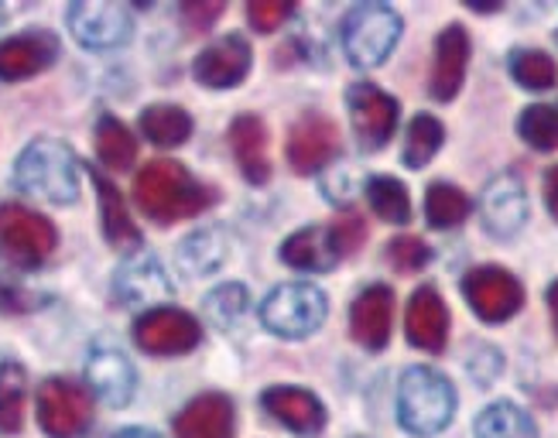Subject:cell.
<instances>
[{
	"instance_id": "obj_1",
	"label": "cell",
	"mask_w": 558,
	"mask_h": 438,
	"mask_svg": "<svg viewBox=\"0 0 558 438\" xmlns=\"http://www.w3.org/2000/svg\"><path fill=\"white\" fill-rule=\"evenodd\" d=\"M134 203L158 227H172L179 219H192L216 203V192L203 185L179 161H148L134 175Z\"/></svg>"
},
{
	"instance_id": "obj_2",
	"label": "cell",
	"mask_w": 558,
	"mask_h": 438,
	"mask_svg": "<svg viewBox=\"0 0 558 438\" xmlns=\"http://www.w3.org/2000/svg\"><path fill=\"white\" fill-rule=\"evenodd\" d=\"M21 192L52 206H72L80 199V161L62 141H32L14 165Z\"/></svg>"
},
{
	"instance_id": "obj_3",
	"label": "cell",
	"mask_w": 558,
	"mask_h": 438,
	"mask_svg": "<svg viewBox=\"0 0 558 438\" xmlns=\"http://www.w3.org/2000/svg\"><path fill=\"white\" fill-rule=\"evenodd\" d=\"M456 415V391L446 374L411 367L398 387V422L411 435H439Z\"/></svg>"
},
{
	"instance_id": "obj_4",
	"label": "cell",
	"mask_w": 558,
	"mask_h": 438,
	"mask_svg": "<svg viewBox=\"0 0 558 438\" xmlns=\"http://www.w3.org/2000/svg\"><path fill=\"white\" fill-rule=\"evenodd\" d=\"M329 302L315 284L295 281L275 288L260 305V323L281 339H305L326 323Z\"/></svg>"
},
{
	"instance_id": "obj_5",
	"label": "cell",
	"mask_w": 558,
	"mask_h": 438,
	"mask_svg": "<svg viewBox=\"0 0 558 438\" xmlns=\"http://www.w3.org/2000/svg\"><path fill=\"white\" fill-rule=\"evenodd\" d=\"M401 38V17L387 4H356L343 21L347 59L356 69H374L395 52Z\"/></svg>"
},
{
	"instance_id": "obj_6",
	"label": "cell",
	"mask_w": 558,
	"mask_h": 438,
	"mask_svg": "<svg viewBox=\"0 0 558 438\" xmlns=\"http://www.w3.org/2000/svg\"><path fill=\"white\" fill-rule=\"evenodd\" d=\"M59 233L52 219L21 206L4 203L0 206V251H4L17 267H38L52 257Z\"/></svg>"
},
{
	"instance_id": "obj_7",
	"label": "cell",
	"mask_w": 558,
	"mask_h": 438,
	"mask_svg": "<svg viewBox=\"0 0 558 438\" xmlns=\"http://www.w3.org/2000/svg\"><path fill=\"white\" fill-rule=\"evenodd\" d=\"M38 425L48 438H83L93 425L89 391L69 377H48L38 387Z\"/></svg>"
},
{
	"instance_id": "obj_8",
	"label": "cell",
	"mask_w": 558,
	"mask_h": 438,
	"mask_svg": "<svg viewBox=\"0 0 558 438\" xmlns=\"http://www.w3.org/2000/svg\"><path fill=\"white\" fill-rule=\"evenodd\" d=\"M463 295L483 323H507L524 305L521 281L504 267L483 264L463 278Z\"/></svg>"
},
{
	"instance_id": "obj_9",
	"label": "cell",
	"mask_w": 558,
	"mask_h": 438,
	"mask_svg": "<svg viewBox=\"0 0 558 438\" xmlns=\"http://www.w3.org/2000/svg\"><path fill=\"white\" fill-rule=\"evenodd\" d=\"M203 339L199 323L182 308H148L134 323V343L151 356H179L196 350Z\"/></svg>"
},
{
	"instance_id": "obj_10",
	"label": "cell",
	"mask_w": 558,
	"mask_h": 438,
	"mask_svg": "<svg viewBox=\"0 0 558 438\" xmlns=\"http://www.w3.org/2000/svg\"><path fill=\"white\" fill-rule=\"evenodd\" d=\"M347 104H350V120H353V131L363 144V151H380L398 127L395 96H387L384 89L371 83H356L347 93Z\"/></svg>"
},
{
	"instance_id": "obj_11",
	"label": "cell",
	"mask_w": 558,
	"mask_h": 438,
	"mask_svg": "<svg viewBox=\"0 0 558 438\" xmlns=\"http://www.w3.org/2000/svg\"><path fill=\"white\" fill-rule=\"evenodd\" d=\"M69 32L83 48H120L134 35V17L120 4H72L69 14Z\"/></svg>"
},
{
	"instance_id": "obj_12",
	"label": "cell",
	"mask_w": 558,
	"mask_h": 438,
	"mask_svg": "<svg viewBox=\"0 0 558 438\" xmlns=\"http://www.w3.org/2000/svg\"><path fill=\"white\" fill-rule=\"evenodd\" d=\"M172 291L175 288L168 281L161 260L148 251L128 257L113 275V295L124 305H158L172 299Z\"/></svg>"
},
{
	"instance_id": "obj_13",
	"label": "cell",
	"mask_w": 558,
	"mask_h": 438,
	"mask_svg": "<svg viewBox=\"0 0 558 438\" xmlns=\"http://www.w3.org/2000/svg\"><path fill=\"white\" fill-rule=\"evenodd\" d=\"M339 151V131L332 120L312 113L302 117L295 127L288 131V161L299 175H315L319 168H326Z\"/></svg>"
},
{
	"instance_id": "obj_14",
	"label": "cell",
	"mask_w": 558,
	"mask_h": 438,
	"mask_svg": "<svg viewBox=\"0 0 558 438\" xmlns=\"http://www.w3.org/2000/svg\"><path fill=\"white\" fill-rule=\"evenodd\" d=\"M251 45L240 35L216 38L209 48H203L196 65H192V76H196L206 89H230L236 83L247 80L251 72Z\"/></svg>"
},
{
	"instance_id": "obj_15",
	"label": "cell",
	"mask_w": 558,
	"mask_h": 438,
	"mask_svg": "<svg viewBox=\"0 0 558 438\" xmlns=\"http://www.w3.org/2000/svg\"><path fill=\"white\" fill-rule=\"evenodd\" d=\"M59 59V38L52 32L32 28L24 35L4 38L0 41V80L4 83H17L38 76L48 65Z\"/></svg>"
},
{
	"instance_id": "obj_16",
	"label": "cell",
	"mask_w": 558,
	"mask_h": 438,
	"mask_svg": "<svg viewBox=\"0 0 558 438\" xmlns=\"http://www.w3.org/2000/svg\"><path fill=\"white\" fill-rule=\"evenodd\" d=\"M466 62H470V35L463 24H449V28L435 38V62H432V80H428V93L439 104L456 100V93L463 89Z\"/></svg>"
},
{
	"instance_id": "obj_17",
	"label": "cell",
	"mask_w": 558,
	"mask_h": 438,
	"mask_svg": "<svg viewBox=\"0 0 558 438\" xmlns=\"http://www.w3.org/2000/svg\"><path fill=\"white\" fill-rule=\"evenodd\" d=\"M395 326V291L371 284L350 308V332L363 350H384Z\"/></svg>"
},
{
	"instance_id": "obj_18",
	"label": "cell",
	"mask_w": 558,
	"mask_h": 438,
	"mask_svg": "<svg viewBox=\"0 0 558 438\" xmlns=\"http://www.w3.org/2000/svg\"><path fill=\"white\" fill-rule=\"evenodd\" d=\"M483 227L487 233H494L497 240H511L521 233L524 219H527V196H524V185L514 175H500L487 185L483 192Z\"/></svg>"
},
{
	"instance_id": "obj_19",
	"label": "cell",
	"mask_w": 558,
	"mask_h": 438,
	"mask_svg": "<svg viewBox=\"0 0 558 438\" xmlns=\"http://www.w3.org/2000/svg\"><path fill=\"white\" fill-rule=\"evenodd\" d=\"M404 329H408V343L418 346L425 353H442L446 339H449V308L442 295L435 288H418L408 302L404 315Z\"/></svg>"
},
{
	"instance_id": "obj_20",
	"label": "cell",
	"mask_w": 558,
	"mask_h": 438,
	"mask_svg": "<svg viewBox=\"0 0 558 438\" xmlns=\"http://www.w3.org/2000/svg\"><path fill=\"white\" fill-rule=\"evenodd\" d=\"M86 380L93 387V394L100 398L104 404H110V407L131 404L134 387H137V374L131 367V360L120 350H110V346H100V350L89 353Z\"/></svg>"
},
{
	"instance_id": "obj_21",
	"label": "cell",
	"mask_w": 558,
	"mask_h": 438,
	"mask_svg": "<svg viewBox=\"0 0 558 438\" xmlns=\"http://www.w3.org/2000/svg\"><path fill=\"white\" fill-rule=\"evenodd\" d=\"M236 415L227 394L192 398L175 418V438H233Z\"/></svg>"
},
{
	"instance_id": "obj_22",
	"label": "cell",
	"mask_w": 558,
	"mask_h": 438,
	"mask_svg": "<svg viewBox=\"0 0 558 438\" xmlns=\"http://www.w3.org/2000/svg\"><path fill=\"white\" fill-rule=\"evenodd\" d=\"M260 404L278 425L299 431V435H312L326 425L323 401L308 391H302V387H271V391H264Z\"/></svg>"
},
{
	"instance_id": "obj_23",
	"label": "cell",
	"mask_w": 558,
	"mask_h": 438,
	"mask_svg": "<svg viewBox=\"0 0 558 438\" xmlns=\"http://www.w3.org/2000/svg\"><path fill=\"white\" fill-rule=\"evenodd\" d=\"M230 151L240 165V172L251 185H264L271 179L268 161V127L260 124V117L244 113L230 124Z\"/></svg>"
},
{
	"instance_id": "obj_24",
	"label": "cell",
	"mask_w": 558,
	"mask_h": 438,
	"mask_svg": "<svg viewBox=\"0 0 558 438\" xmlns=\"http://www.w3.org/2000/svg\"><path fill=\"white\" fill-rule=\"evenodd\" d=\"M343 251H339L332 227H305L281 243V260L295 271H332Z\"/></svg>"
},
{
	"instance_id": "obj_25",
	"label": "cell",
	"mask_w": 558,
	"mask_h": 438,
	"mask_svg": "<svg viewBox=\"0 0 558 438\" xmlns=\"http://www.w3.org/2000/svg\"><path fill=\"white\" fill-rule=\"evenodd\" d=\"M93 185H96V196H100V223H104L107 243L117 251H137L141 247V230L131 219L120 188L100 172H93Z\"/></svg>"
},
{
	"instance_id": "obj_26",
	"label": "cell",
	"mask_w": 558,
	"mask_h": 438,
	"mask_svg": "<svg viewBox=\"0 0 558 438\" xmlns=\"http://www.w3.org/2000/svg\"><path fill=\"white\" fill-rule=\"evenodd\" d=\"M227 257H230V240L223 230H196L179 247V264L192 278H206L213 271H220Z\"/></svg>"
},
{
	"instance_id": "obj_27",
	"label": "cell",
	"mask_w": 558,
	"mask_h": 438,
	"mask_svg": "<svg viewBox=\"0 0 558 438\" xmlns=\"http://www.w3.org/2000/svg\"><path fill=\"white\" fill-rule=\"evenodd\" d=\"M141 134L158 148H179L192 137V117L175 104H155L141 113Z\"/></svg>"
},
{
	"instance_id": "obj_28",
	"label": "cell",
	"mask_w": 558,
	"mask_h": 438,
	"mask_svg": "<svg viewBox=\"0 0 558 438\" xmlns=\"http://www.w3.org/2000/svg\"><path fill=\"white\" fill-rule=\"evenodd\" d=\"M96 155L113 172H128L137 161V141L113 113H104L96 120Z\"/></svg>"
},
{
	"instance_id": "obj_29",
	"label": "cell",
	"mask_w": 558,
	"mask_h": 438,
	"mask_svg": "<svg viewBox=\"0 0 558 438\" xmlns=\"http://www.w3.org/2000/svg\"><path fill=\"white\" fill-rule=\"evenodd\" d=\"M476 438H538V428L531 415L511 401H497L480 411L476 418Z\"/></svg>"
},
{
	"instance_id": "obj_30",
	"label": "cell",
	"mask_w": 558,
	"mask_h": 438,
	"mask_svg": "<svg viewBox=\"0 0 558 438\" xmlns=\"http://www.w3.org/2000/svg\"><path fill=\"white\" fill-rule=\"evenodd\" d=\"M24 394H28V374L21 363H0V431L14 435L24 425Z\"/></svg>"
},
{
	"instance_id": "obj_31",
	"label": "cell",
	"mask_w": 558,
	"mask_h": 438,
	"mask_svg": "<svg viewBox=\"0 0 558 438\" xmlns=\"http://www.w3.org/2000/svg\"><path fill=\"white\" fill-rule=\"evenodd\" d=\"M470 216V196L449 182H435L425 192V219L435 230H452Z\"/></svg>"
},
{
	"instance_id": "obj_32",
	"label": "cell",
	"mask_w": 558,
	"mask_h": 438,
	"mask_svg": "<svg viewBox=\"0 0 558 438\" xmlns=\"http://www.w3.org/2000/svg\"><path fill=\"white\" fill-rule=\"evenodd\" d=\"M446 141V127L435 120L432 113H418L408 124V137H404V165L408 168H425L435 155H439Z\"/></svg>"
},
{
	"instance_id": "obj_33",
	"label": "cell",
	"mask_w": 558,
	"mask_h": 438,
	"mask_svg": "<svg viewBox=\"0 0 558 438\" xmlns=\"http://www.w3.org/2000/svg\"><path fill=\"white\" fill-rule=\"evenodd\" d=\"M367 203L384 219V223H408V219H411L408 188L391 175H374L367 182Z\"/></svg>"
},
{
	"instance_id": "obj_34",
	"label": "cell",
	"mask_w": 558,
	"mask_h": 438,
	"mask_svg": "<svg viewBox=\"0 0 558 438\" xmlns=\"http://www.w3.org/2000/svg\"><path fill=\"white\" fill-rule=\"evenodd\" d=\"M511 76L518 80V86L542 93L551 89L558 83V65L548 52H538V48H521V52L511 56Z\"/></svg>"
},
{
	"instance_id": "obj_35",
	"label": "cell",
	"mask_w": 558,
	"mask_h": 438,
	"mask_svg": "<svg viewBox=\"0 0 558 438\" xmlns=\"http://www.w3.org/2000/svg\"><path fill=\"white\" fill-rule=\"evenodd\" d=\"M518 134L535 151H555L558 148V110L545 104L527 107L518 120Z\"/></svg>"
},
{
	"instance_id": "obj_36",
	"label": "cell",
	"mask_w": 558,
	"mask_h": 438,
	"mask_svg": "<svg viewBox=\"0 0 558 438\" xmlns=\"http://www.w3.org/2000/svg\"><path fill=\"white\" fill-rule=\"evenodd\" d=\"M206 315L216 326H233L247 312V288L244 284H220L206 295Z\"/></svg>"
},
{
	"instance_id": "obj_37",
	"label": "cell",
	"mask_w": 558,
	"mask_h": 438,
	"mask_svg": "<svg viewBox=\"0 0 558 438\" xmlns=\"http://www.w3.org/2000/svg\"><path fill=\"white\" fill-rule=\"evenodd\" d=\"M432 260V251L425 247V240L418 236H395L387 243V264L401 275H415Z\"/></svg>"
},
{
	"instance_id": "obj_38",
	"label": "cell",
	"mask_w": 558,
	"mask_h": 438,
	"mask_svg": "<svg viewBox=\"0 0 558 438\" xmlns=\"http://www.w3.org/2000/svg\"><path fill=\"white\" fill-rule=\"evenodd\" d=\"M291 11H295V8H291L288 0H254V4L247 8V21H251L254 32L271 35L291 17Z\"/></svg>"
},
{
	"instance_id": "obj_39",
	"label": "cell",
	"mask_w": 558,
	"mask_h": 438,
	"mask_svg": "<svg viewBox=\"0 0 558 438\" xmlns=\"http://www.w3.org/2000/svg\"><path fill=\"white\" fill-rule=\"evenodd\" d=\"M332 233H336V243H339V251H343V257L347 254H356L360 251V243H363V236H367V223L356 216V212H350V216H339L336 223H332Z\"/></svg>"
},
{
	"instance_id": "obj_40",
	"label": "cell",
	"mask_w": 558,
	"mask_h": 438,
	"mask_svg": "<svg viewBox=\"0 0 558 438\" xmlns=\"http://www.w3.org/2000/svg\"><path fill=\"white\" fill-rule=\"evenodd\" d=\"M0 308H4V312H32V308H38V299L28 295L24 288L0 281Z\"/></svg>"
},
{
	"instance_id": "obj_41",
	"label": "cell",
	"mask_w": 558,
	"mask_h": 438,
	"mask_svg": "<svg viewBox=\"0 0 558 438\" xmlns=\"http://www.w3.org/2000/svg\"><path fill=\"white\" fill-rule=\"evenodd\" d=\"M223 14V4H185L182 8V17L189 21V28L192 32H203L209 28V24Z\"/></svg>"
},
{
	"instance_id": "obj_42",
	"label": "cell",
	"mask_w": 558,
	"mask_h": 438,
	"mask_svg": "<svg viewBox=\"0 0 558 438\" xmlns=\"http://www.w3.org/2000/svg\"><path fill=\"white\" fill-rule=\"evenodd\" d=\"M545 203H548L551 216L558 219V165L548 168V175H545Z\"/></svg>"
},
{
	"instance_id": "obj_43",
	"label": "cell",
	"mask_w": 558,
	"mask_h": 438,
	"mask_svg": "<svg viewBox=\"0 0 558 438\" xmlns=\"http://www.w3.org/2000/svg\"><path fill=\"white\" fill-rule=\"evenodd\" d=\"M113 438H161V435L151 431V428H124V431H117Z\"/></svg>"
},
{
	"instance_id": "obj_44",
	"label": "cell",
	"mask_w": 558,
	"mask_h": 438,
	"mask_svg": "<svg viewBox=\"0 0 558 438\" xmlns=\"http://www.w3.org/2000/svg\"><path fill=\"white\" fill-rule=\"evenodd\" d=\"M548 308H551V323H555V332H558V281L548 288Z\"/></svg>"
},
{
	"instance_id": "obj_45",
	"label": "cell",
	"mask_w": 558,
	"mask_h": 438,
	"mask_svg": "<svg viewBox=\"0 0 558 438\" xmlns=\"http://www.w3.org/2000/svg\"><path fill=\"white\" fill-rule=\"evenodd\" d=\"M0 21H4V11H0Z\"/></svg>"
}]
</instances>
